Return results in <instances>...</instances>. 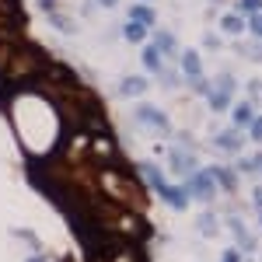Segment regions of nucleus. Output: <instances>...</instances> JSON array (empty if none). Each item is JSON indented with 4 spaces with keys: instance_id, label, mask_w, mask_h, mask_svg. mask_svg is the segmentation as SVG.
<instances>
[{
    "instance_id": "obj_1",
    "label": "nucleus",
    "mask_w": 262,
    "mask_h": 262,
    "mask_svg": "<svg viewBox=\"0 0 262 262\" xmlns=\"http://www.w3.org/2000/svg\"><path fill=\"white\" fill-rule=\"evenodd\" d=\"M185 192H189V200H200V203H210L213 200V192H217V182H213V175L210 171H192L189 175V182H185Z\"/></svg>"
},
{
    "instance_id": "obj_2",
    "label": "nucleus",
    "mask_w": 262,
    "mask_h": 262,
    "mask_svg": "<svg viewBox=\"0 0 262 262\" xmlns=\"http://www.w3.org/2000/svg\"><path fill=\"white\" fill-rule=\"evenodd\" d=\"M231 95H234V77L231 74H221L213 88H206V98H210V108L213 112H224L231 105Z\"/></svg>"
},
{
    "instance_id": "obj_3",
    "label": "nucleus",
    "mask_w": 262,
    "mask_h": 262,
    "mask_svg": "<svg viewBox=\"0 0 262 262\" xmlns=\"http://www.w3.org/2000/svg\"><path fill=\"white\" fill-rule=\"evenodd\" d=\"M137 119L143 122V126H150L158 137H164V133H171V122H168V116H164L161 108H150V105H137Z\"/></svg>"
},
{
    "instance_id": "obj_4",
    "label": "nucleus",
    "mask_w": 262,
    "mask_h": 262,
    "mask_svg": "<svg viewBox=\"0 0 262 262\" xmlns=\"http://www.w3.org/2000/svg\"><path fill=\"white\" fill-rule=\"evenodd\" d=\"M213 147H221V150H227V154H238V150L245 147V137L238 133V129H224V133L213 137Z\"/></svg>"
},
{
    "instance_id": "obj_5",
    "label": "nucleus",
    "mask_w": 262,
    "mask_h": 262,
    "mask_svg": "<svg viewBox=\"0 0 262 262\" xmlns=\"http://www.w3.org/2000/svg\"><path fill=\"white\" fill-rule=\"evenodd\" d=\"M182 70H185V77H189L192 84L203 77V63H200V56H196L192 49H185V53H182Z\"/></svg>"
},
{
    "instance_id": "obj_6",
    "label": "nucleus",
    "mask_w": 262,
    "mask_h": 262,
    "mask_svg": "<svg viewBox=\"0 0 262 262\" xmlns=\"http://www.w3.org/2000/svg\"><path fill=\"white\" fill-rule=\"evenodd\" d=\"M171 168H175L179 175H185V179H189V175L196 171V158H192L189 150H175V154H171Z\"/></svg>"
},
{
    "instance_id": "obj_7",
    "label": "nucleus",
    "mask_w": 262,
    "mask_h": 262,
    "mask_svg": "<svg viewBox=\"0 0 262 262\" xmlns=\"http://www.w3.org/2000/svg\"><path fill=\"white\" fill-rule=\"evenodd\" d=\"M231 231H234V238H238V245H242L245 252H255V238L248 234V227L242 224V217H231Z\"/></svg>"
},
{
    "instance_id": "obj_8",
    "label": "nucleus",
    "mask_w": 262,
    "mask_h": 262,
    "mask_svg": "<svg viewBox=\"0 0 262 262\" xmlns=\"http://www.w3.org/2000/svg\"><path fill=\"white\" fill-rule=\"evenodd\" d=\"M154 49H158L161 56H171V53H179V46H175V35H171V32H154Z\"/></svg>"
},
{
    "instance_id": "obj_9",
    "label": "nucleus",
    "mask_w": 262,
    "mask_h": 262,
    "mask_svg": "<svg viewBox=\"0 0 262 262\" xmlns=\"http://www.w3.org/2000/svg\"><path fill=\"white\" fill-rule=\"evenodd\" d=\"M143 67H147L150 74H161V70H164V56L154 49V46H147V49H143Z\"/></svg>"
},
{
    "instance_id": "obj_10",
    "label": "nucleus",
    "mask_w": 262,
    "mask_h": 262,
    "mask_svg": "<svg viewBox=\"0 0 262 262\" xmlns=\"http://www.w3.org/2000/svg\"><path fill=\"white\" fill-rule=\"evenodd\" d=\"M122 95H143L147 91V77H126V81L119 84Z\"/></svg>"
},
{
    "instance_id": "obj_11",
    "label": "nucleus",
    "mask_w": 262,
    "mask_h": 262,
    "mask_svg": "<svg viewBox=\"0 0 262 262\" xmlns=\"http://www.w3.org/2000/svg\"><path fill=\"white\" fill-rule=\"evenodd\" d=\"M252 116H255V112H252V101H238V105H234V126H248Z\"/></svg>"
},
{
    "instance_id": "obj_12",
    "label": "nucleus",
    "mask_w": 262,
    "mask_h": 262,
    "mask_svg": "<svg viewBox=\"0 0 262 262\" xmlns=\"http://www.w3.org/2000/svg\"><path fill=\"white\" fill-rule=\"evenodd\" d=\"M129 18L137 21V25H143V28H147V25H154V11H150V7H143V4H137V7H133V11H129Z\"/></svg>"
},
{
    "instance_id": "obj_13",
    "label": "nucleus",
    "mask_w": 262,
    "mask_h": 262,
    "mask_svg": "<svg viewBox=\"0 0 262 262\" xmlns=\"http://www.w3.org/2000/svg\"><path fill=\"white\" fill-rule=\"evenodd\" d=\"M221 28L227 32V35H242V32H245V21H242V14H227V18L221 21Z\"/></svg>"
},
{
    "instance_id": "obj_14",
    "label": "nucleus",
    "mask_w": 262,
    "mask_h": 262,
    "mask_svg": "<svg viewBox=\"0 0 262 262\" xmlns=\"http://www.w3.org/2000/svg\"><path fill=\"white\" fill-rule=\"evenodd\" d=\"M210 175H213V182H221L224 189H234V185H238L234 171H227V168H210Z\"/></svg>"
},
{
    "instance_id": "obj_15",
    "label": "nucleus",
    "mask_w": 262,
    "mask_h": 262,
    "mask_svg": "<svg viewBox=\"0 0 262 262\" xmlns=\"http://www.w3.org/2000/svg\"><path fill=\"white\" fill-rule=\"evenodd\" d=\"M238 171H262V154L242 158V161H238Z\"/></svg>"
},
{
    "instance_id": "obj_16",
    "label": "nucleus",
    "mask_w": 262,
    "mask_h": 262,
    "mask_svg": "<svg viewBox=\"0 0 262 262\" xmlns=\"http://www.w3.org/2000/svg\"><path fill=\"white\" fill-rule=\"evenodd\" d=\"M122 35H126L129 42H143V25H137V21L122 25Z\"/></svg>"
},
{
    "instance_id": "obj_17",
    "label": "nucleus",
    "mask_w": 262,
    "mask_h": 262,
    "mask_svg": "<svg viewBox=\"0 0 262 262\" xmlns=\"http://www.w3.org/2000/svg\"><path fill=\"white\" fill-rule=\"evenodd\" d=\"M196 227H200V234H210V238L217 234V221H213L210 213H203V217H200V224H196Z\"/></svg>"
},
{
    "instance_id": "obj_18",
    "label": "nucleus",
    "mask_w": 262,
    "mask_h": 262,
    "mask_svg": "<svg viewBox=\"0 0 262 262\" xmlns=\"http://www.w3.org/2000/svg\"><path fill=\"white\" fill-rule=\"evenodd\" d=\"M242 49V56H248V60H262V42H255V46H238Z\"/></svg>"
},
{
    "instance_id": "obj_19",
    "label": "nucleus",
    "mask_w": 262,
    "mask_h": 262,
    "mask_svg": "<svg viewBox=\"0 0 262 262\" xmlns=\"http://www.w3.org/2000/svg\"><path fill=\"white\" fill-rule=\"evenodd\" d=\"M248 129H252L248 137H252V140H259V143H262V116H252V122H248Z\"/></svg>"
},
{
    "instance_id": "obj_20",
    "label": "nucleus",
    "mask_w": 262,
    "mask_h": 262,
    "mask_svg": "<svg viewBox=\"0 0 262 262\" xmlns=\"http://www.w3.org/2000/svg\"><path fill=\"white\" fill-rule=\"evenodd\" d=\"M248 28H252V35H259V39H262V11H252V18H248Z\"/></svg>"
},
{
    "instance_id": "obj_21",
    "label": "nucleus",
    "mask_w": 262,
    "mask_h": 262,
    "mask_svg": "<svg viewBox=\"0 0 262 262\" xmlns=\"http://www.w3.org/2000/svg\"><path fill=\"white\" fill-rule=\"evenodd\" d=\"M262 0H238V11H259Z\"/></svg>"
},
{
    "instance_id": "obj_22",
    "label": "nucleus",
    "mask_w": 262,
    "mask_h": 262,
    "mask_svg": "<svg viewBox=\"0 0 262 262\" xmlns=\"http://www.w3.org/2000/svg\"><path fill=\"white\" fill-rule=\"evenodd\" d=\"M221 262H242V252H238V248H227L221 255Z\"/></svg>"
},
{
    "instance_id": "obj_23",
    "label": "nucleus",
    "mask_w": 262,
    "mask_h": 262,
    "mask_svg": "<svg viewBox=\"0 0 262 262\" xmlns=\"http://www.w3.org/2000/svg\"><path fill=\"white\" fill-rule=\"evenodd\" d=\"M252 200H255V206L262 210V189H255V196H252Z\"/></svg>"
},
{
    "instance_id": "obj_24",
    "label": "nucleus",
    "mask_w": 262,
    "mask_h": 262,
    "mask_svg": "<svg viewBox=\"0 0 262 262\" xmlns=\"http://www.w3.org/2000/svg\"><path fill=\"white\" fill-rule=\"evenodd\" d=\"M252 95H255V98H262V84H252Z\"/></svg>"
},
{
    "instance_id": "obj_25",
    "label": "nucleus",
    "mask_w": 262,
    "mask_h": 262,
    "mask_svg": "<svg viewBox=\"0 0 262 262\" xmlns=\"http://www.w3.org/2000/svg\"><path fill=\"white\" fill-rule=\"evenodd\" d=\"M98 4H105V7H116V4H119V0H98Z\"/></svg>"
},
{
    "instance_id": "obj_26",
    "label": "nucleus",
    "mask_w": 262,
    "mask_h": 262,
    "mask_svg": "<svg viewBox=\"0 0 262 262\" xmlns=\"http://www.w3.org/2000/svg\"><path fill=\"white\" fill-rule=\"evenodd\" d=\"M28 262H42V255H35V259H28Z\"/></svg>"
},
{
    "instance_id": "obj_27",
    "label": "nucleus",
    "mask_w": 262,
    "mask_h": 262,
    "mask_svg": "<svg viewBox=\"0 0 262 262\" xmlns=\"http://www.w3.org/2000/svg\"><path fill=\"white\" fill-rule=\"evenodd\" d=\"M259 224H262V210H259Z\"/></svg>"
}]
</instances>
